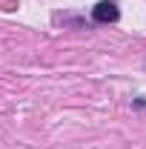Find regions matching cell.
Masks as SVG:
<instances>
[{"label":"cell","mask_w":146,"mask_h":149,"mask_svg":"<svg viewBox=\"0 0 146 149\" xmlns=\"http://www.w3.org/2000/svg\"><path fill=\"white\" fill-rule=\"evenodd\" d=\"M92 20L95 23H117L120 20V9L115 0H100L92 6Z\"/></svg>","instance_id":"1"}]
</instances>
